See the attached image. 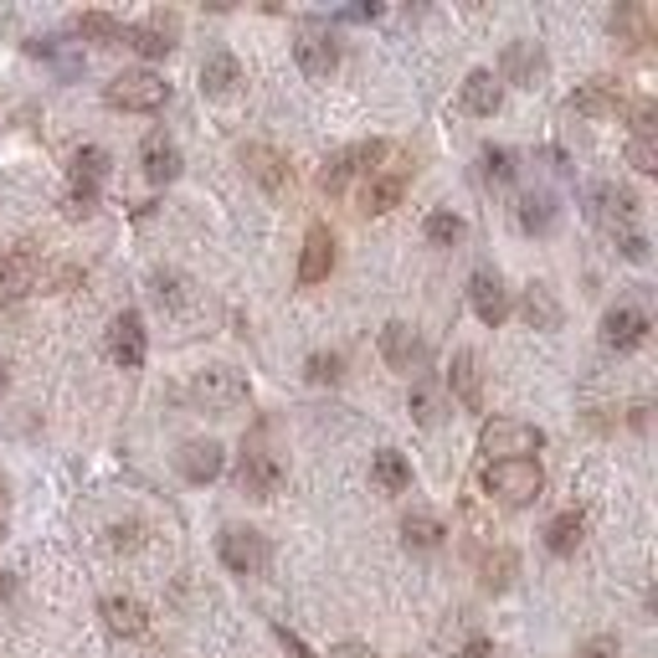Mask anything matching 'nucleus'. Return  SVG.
Returning a JSON list of instances; mask_svg holds the SVG:
<instances>
[{
    "instance_id": "f257e3e1",
    "label": "nucleus",
    "mask_w": 658,
    "mask_h": 658,
    "mask_svg": "<svg viewBox=\"0 0 658 658\" xmlns=\"http://www.w3.org/2000/svg\"><path fill=\"white\" fill-rule=\"evenodd\" d=\"M587 216L618 243V253L628 257V263H648V237L638 232V196H632L628 186L597 180V186L587 190Z\"/></svg>"
},
{
    "instance_id": "f03ea898",
    "label": "nucleus",
    "mask_w": 658,
    "mask_h": 658,
    "mask_svg": "<svg viewBox=\"0 0 658 658\" xmlns=\"http://www.w3.org/2000/svg\"><path fill=\"white\" fill-rule=\"evenodd\" d=\"M484 489L489 499H499L504 510H524L546 494V469L536 458H510V463H489L484 469Z\"/></svg>"
},
{
    "instance_id": "7ed1b4c3",
    "label": "nucleus",
    "mask_w": 658,
    "mask_h": 658,
    "mask_svg": "<svg viewBox=\"0 0 658 658\" xmlns=\"http://www.w3.org/2000/svg\"><path fill=\"white\" fill-rule=\"evenodd\" d=\"M406 186H412V165L391 149L386 160L376 165V170L361 180V212L365 216H386V212H396L402 206V196H406Z\"/></svg>"
},
{
    "instance_id": "20e7f679",
    "label": "nucleus",
    "mask_w": 658,
    "mask_h": 658,
    "mask_svg": "<svg viewBox=\"0 0 658 658\" xmlns=\"http://www.w3.org/2000/svg\"><path fill=\"white\" fill-rule=\"evenodd\" d=\"M479 448L489 453V463H510V458H536L546 448V432L530 428V422H510V416H494L479 428Z\"/></svg>"
},
{
    "instance_id": "39448f33",
    "label": "nucleus",
    "mask_w": 658,
    "mask_h": 658,
    "mask_svg": "<svg viewBox=\"0 0 658 658\" xmlns=\"http://www.w3.org/2000/svg\"><path fill=\"white\" fill-rule=\"evenodd\" d=\"M104 98H108V108H124V114H155V108L170 98V82L149 68H129L108 82Z\"/></svg>"
},
{
    "instance_id": "423d86ee",
    "label": "nucleus",
    "mask_w": 658,
    "mask_h": 658,
    "mask_svg": "<svg viewBox=\"0 0 658 658\" xmlns=\"http://www.w3.org/2000/svg\"><path fill=\"white\" fill-rule=\"evenodd\" d=\"M190 396L206 406V412H237V406L253 402V386L237 365H206L202 376L190 381Z\"/></svg>"
},
{
    "instance_id": "0eeeda50",
    "label": "nucleus",
    "mask_w": 658,
    "mask_h": 658,
    "mask_svg": "<svg viewBox=\"0 0 658 658\" xmlns=\"http://www.w3.org/2000/svg\"><path fill=\"white\" fill-rule=\"evenodd\" d=\"M216 556H222V566L237 571V577H257L273 551H268V536H257L247 524H227V530L216 536Z\"/></svg>"
},
{
    "instance_id": "6e6552de",
    "label": "nucleus",
    "mask_w": 658,
    "mask_h": 658,
    "mask_svg": "<svg viewBox=\"0 0 658 658\" xmlns=\"http://www.w3.org/2000/svg\"><path fill=\"white\" fill-rule=\"evenodd\" d=\"M386 155H391V145H386V139H365V145L340 149L335 160H330V165L320 170V186L330 190V196H340V190H345L350 180H355V175H371L381 160H386Z\"/></svg>"
},
{
    "instance_id": "1a4fd4ad",
    "label": "nucleus",
    "mask_w": 658,
    "mask_h": 658,
    "mask_svg": "<svg viewBox=\"0 0 658 658\" xmlns=\"http://www.w3.org/2000/svg\"><path fill=\"white\" fill-rule=\"evenodd\" d=\"M104 350H108V361H114V365H124V371H139V365L149 361V335H145V320H139L135 310H124L119 320L108 324Z\"/></svg>"
},
{
    "instance_id": "9d476101",
    "label": "nucleus",
    "mask_w": 658,
    "mask_h": 658,
    "mask_svg": "<svg viewBox=\"0 0 658 658\" xmlns=\"http://www.w3.org/2000/svg\"><path fill=\"white\" fill-rule=\"evenodd\" d=\"M41 278V253L31 243H16L0 253V304H16L27 298Z\"/></svg>"
},
{
    "instance_id": "9b49d317",
    "label": "nucleus",
    "mask_w": 658,
    "mask_h": 658,
    "mask_svg": "<svg viewBox=\"0 0 658 658\" xmlns=\"http://www.w3.org/2000/svg\"><path fill=\"white\" fill-rule=\"evenodd\" d=\"M237 484H243V494H253V499H273V494H278L283 463L273 458V448H263L257 438L243 448V463H237Z\"/></svg>"
},
{
    "instance_id": "f8f14e48",
    "label": "nucleus",
    "mask_w": 658,
    "mask_h": 658,
    "mask_svg": "<svg viewBox=\"0 0 658 658\" xmlns=\"http://www.w3.org/2000/svg\"><path fill=\"white\" fill-rule=\"evenodd\" d=\"M469 304L473 314H479V324H489V330H499V324L510 320V288H504V278H499V268H473L469 278Z\"/></svg>"
},
{
    "instance_id": "ddd939ff",
    "label": "nucleus",
    "mask_w": 658,
    "mask_h": 658,
    "mask_svg": "<svg viewBox=\"0 0 658 658\" xmlns=\"http://www.w3.org/2000/svg\"><path fill=\"white\" fill-rule=\"evenodd\" d=\"M175 469H180L186 484H212V479H222V469H227V453H222L216 438H190V443H180V453H175Z\"/></svg>"
},
{
    "instance_id": "4468645a",
    "label": "nucleus",
    "mask_w": 658,
    "mask_h": 658,
    "mask_svg": "<svg viewBox=\"0 0 658 658\" xmlns=\"http://www.w3.org/2000/svg\"><path fill=\"white\" fill-rule=\"evenodd\" d=\"M648 314L638 304H618V310L602 314V345L607 350H644L648 345Z\"/></svg>"
},
{
    "instance_id": "2eb2a0df",
    "label": "nucleus",
    "mask_w": 658,
    "mask_h": 658,
    "mask_svg": "<svg viewBox=\"0 0 658 658\" xmlns=\"http://www.w3.org/2000/svg\"><path fill=\"white\" fill-rule=\"evenodd\" d=\"M139 165H145L149 186H170L175 175L186 170V155H180V145H175L165 129H155V135H145V145H139Z\"/></svg>"
},
{
    "instance_id": "dca6fc26",
    "label": "nucleus",
    "mask_w": 658,
    "mask_h": 658,
    "mask_svg": "<svg viewBox=\"0 0 658 658\" xmlns=\"http://www.w3.org/2000/svg\"><path fill=\"white\" fill-rule=\"evenodd\" d=\"M330 273H335V232L324 227V222H314V227L304 232V253H298V283L314 288V283H324Z\"/></svg>"
},
{
    "instance_id": "f3484780",
    "label": "nucleus",
    "mask_w": 658,
    "mask_h": 658,
    "mask_svg": "<svg viewBox=\"0 0 658 658\" xmlns=\"http://www.w3.org/2000/svg\"><path fill=\"white\" fill-rule=\"evenodd\" d=\"M448 386H453V402H463L469 412H484V365H479V350H458L453 365H448Z\"/></svg>"
},
{
    "instance_id": "a211bd4d",
    "label": "nucleus",
    "mask_w": 658,
    "mask_h": 658,
    "mask_svg": "<svg viewBox=\"0 0 658 658\" xmlns=\"http://www.w3.org/2000/svg\"><path fill=\"white\" fill-rule=\"evenodd\" d=\"M381 355H386V365L406 371V376H412L416 365H428V345H422L416 330L412 324H402V320H391L386 330H381Z\"/></svg>"
},
{
    "instance_id": "6ab92c4d",
    "label": "nucleus",
    "mask_w": 658,
    "mask_h": 658,
    "mask_svg": "<svg viewBox=\"0 0 658 658\" xmlns=\"http://www.w3.org/2000/svg\"><path fill=\"white\" fill-rule=\"evenodd\" d=\"M294 57H298V68H304V78H330V72L340 68V47L324 37L320 27H304V31H298Z\"/></svg>"
},
{
    "instance_id": "aec40b11",
    "label": "nucleus",
    "mask_w": 658,
    "mask_h": 658,
    "mask_svg": "<svg viewBox=\"0 0 658 658\" xmlns=\"http://www.w3.org/2000/svg\"><path fill=\"white\" fill-rule=\"evenodd\" d=\"M520 314H524V324H530V330H546V335H551V330H561L566 324V310H561V298H556V288L546 278H536L530 283V288H524V298H520Z\"/></svg>"
},
{
    "instance_id": "412c9836",
    "label": "nucleus",
    "mask_w": 658,
    "mask_h": 658,
    "mask_svg": "<svg viewBox=\"0 0 658 658\" xmlns=\"http://www.w3.org/2000/svg\"><path fill=\"white\" fill-rule=\"evenodd\" d=\"M458 104H463V114H473V119H494L499 104H504V88H499V78L489 68H473L469 78H463Z\"/></svg>"
},
{
    "instance_id": "4be33fe9",
    "label": "nucleus",
    "mask_w": 658,
    "mask_h": 658,
    "mask_svg": "<svg viewBox=\"0 0 658 658\" xmlns=\"http://www.w3.org/2000/svg\"><path fill=\"white\" fill-rule=\"evenodd\" d=\"M243 165H247V175H253V180H263V186L273 190V196L294 186V165L283 160L273 145H247L243 149Z\"/></svg>"
},
{
    "instance_id": "5701e85b",
    "label": "nucleus",
    "mask_w": 658,
    "mask_h": 658,
    "mask_svg": "<svg viewBox=\"0 0 658 658\" xmlns=\"http://www.w3.org/2000/svg\"><path fill=\"white\" fill-rule=\"evenodd\" d=\"M499 72L510 82H520V88H540V78H546V52H540L536 41H510L504 57H499Z\"/></svg>"
},
{
    "instance_id": "b1692460",
    "label": "nucleus",
    "mask_w": 658,
    "mask_h": 658,
    "mask_svg": "<svg viewBox=\"0 0 658 658\" xmlns=\"http://www.w3.org/2000/svg\"><path fill=\"white\" fill-rule=\"evenodd\" d=\"M98 612H104L108 632H119V638H145V628H149V607L139 597H104Z\"/></svg>"
},
{
    "instance_id": "393cba45",
    "label": "nucleus",
    "mask_w": 658,
    "mask_h": 658,
    "mask_svg": "<svg viewBox=\"0 0 658 658\" xmlns=\"http://www.w3.org/2000/svg\"><path fill=\"white\" fill-rule=\"evenodd\" d=\"M571 108L587 114V119H607V114H618V108H622V88L612 78H591V82H581L577 94H571Z\"/></svg>"
},
{
    "instance_id": "a878e982",
    "label": "nucleus",
    "mask_w": 658,
    "mask_h": 658,
    "mask_svg": "<svg viewBox=\"0 0 658 658\" xmlns=\"http://www.w3.org/2000/svg\"><path fill=\"white\" fill-rule=\"evenodd\" d=\"M237 82H243V62L232 52H212L202 62V94L206 98H232L237 94Z\"/></svg>"
},
{
    "instance_id": "bb28decb",
    "label": "nucleus",
    "mask_w": 658,
    "mask_h": 658,
    "mask_svg": "<svg viewBox=\"0 0 658 658\" xmlns=\"http://www.w3.org/2000/svg\"><path fill=\"white\" fill-rule=\"evenodd\" d=\"M124 41H129L139 57H165L175 47V16H149V21L129 27V37Z\"/></svg>"
},
{
    "instance_id": "cd10ccee",
    "label": "nucleus",
    "mask_w": 658,
    "mask_h": 658,
    "mask_svg": "<svg viewBox=\"0 0 658 658\" xmlns=\"http://www.w3.org/2000/svg\"><path fill=\"white\" fill-rule=\"evenodd\" d=\"M371 479H376L386 494H406V489H412V463H406L396 448H381V453L371 458Z\"/></svg>"
},
{
    "instance_id": "c85d7f7f",
    "label": "nucleus",
    "mask_w": 658,
    "mask_h": 658,
    "mask_svg": "<svg viewBox=\"0 0 658 658\" xmlns=\"http://www.w3.org/2000/svg\"><path fill=\"white\" fill-rule=\"evenodd\" d=\"M402 536H406V546H416V551H438V546L448 540V524L432 510H412L402 520Z\"/></svg>"
},
{
    "instance_id": "c756f323",
    "label": "nucleus",
    "mask_w": 658,
    "mask_h": 658,
    "mask_svg": "<svg viewBox=\"0 0 658 658\" xmlns=\"http://www.w3.org/2000/svg\"><path fill=\"white\" fill-rule=\"evenodd\" d=\"M581 536H587V520H581L577 510H566V514H556V520L546 524V551L551 556H577Z\"/></svg>"
},
{
    "instance_id": "7c9ffc66",
    "label": "nucleus",
    "mask_w": 658,
    "mask_h": 658,
    "mask_svg": "<svg viewBox=\"0 0 658 658\" xmlns=\"http://www.w3.org/2000/svg\"><path fill=\"white\" fill-rule=\"evenodd\" d=\"M108 170H114V160H108L104 145H82L78 155H72V186H88L98 190L108 180Z\"/></svg>"
},
{
    "instance_id": "2f4dec72",
    "label": "nucleus",
    "mask_w": 658,
    "mask_h": 658,
    "mask_svg": "<svg viewBox=\"0 0 658 658\" xmlns=\"http://www.w3.org/2000/svg\"><path fill=\"white\" fill-rule=\"evenodd\" d=\"M556 216L561 212H556L551 196H524V202L514 206V222H520L524 237H546V232L556 227Z\"/></svg>"
},
{
    "instance_id": "473e14b6",
    "label": "nucleus",
    "mask_w": 658,
    "mask_h": 658,
    "mask_svg": "<svg viewBox=\"0 0 658 658\" xmlns=\"http://www.w3.org/2000/svg\"><path fill=\"white\" fill-rule=\"evenodd\" d=\"M78 31H82V37H94L98 47H119V41L129 37V27H124L119 16H108V11H82L78 16Z\"/></svg>"
},
{
    "instance_id": "72a5a7b5",
    "label": "nucleus",
    "mask_w": 658,
    "mask_h": 658,
    "mask_svg": "<svg viewBox=\"0 0 658 658\" xmlns=\"http://www.w3.org/2000/svg\"><path fill=\"white\" fill-rule=\"evenodd\" d=\"M514 577H520V556L510 546H499V551L484 556V591H510Z\"/></svg>"
},
{
    "instance_id": "f704fd0d",
    "label": "nucleus",
    "mask_w": 658,
    "mask_h": 658,
    "mask_svg": "<svg viewBox=\"0 0 658 658\" xmlns=\"http://www.w3.org/2000/svg\"><path fill=\"white\" fill-rule=\"evenodd\" d=\"M463 216H453V212H432L428 222H422V237H428L432 247H453V243H463Z\"/></svg>"
},
{
    "instance_id": "c9c22d12",
    "label": "nucleus",
    "mask_w": 658,
    "mask_h": 658,
    "mask_svg": "<svg viewBox=\"0 0 658 658\" xmlns=\"http://www.w3.org/2000/svg\"><path fill=\"white\" fill-rule=\"evenodd\" d=\"M412 416L422 422V428H438V416H443V396H438L432 381H416V386H412Z\"/></svg>"
},
{
    "instance_id": "e433bc0d",
    "label": "nucleus",
    "mask_w": 658,
    "mask_h": 658,
    "mask_svg": "<svg viewBox=\"0 0 658 658\" xmlns=\"http://www.w3.org/2000/svg\"><path fill=\"white\" fill-rule=\"evenodd\" d=\"M622 108H628L632 139H654V129H658V104L654 98H632V104H622Z\"/></svg>"
},
{
    "instance_id": "4c0bfd02",
    "label": "nucleus",
    "mask_w": 658,
    "mask_h": 658,
    "mask_svg": "<svg viewBox=\"0 0 658 658\" xmlns=\"http://www.w3.org/2000/svg\"><path fill=\"white\" fill-rule=\"evenodd\" d=\"M484 175H489V180H499V186H510L514 175H520V165H514L510 149H494V145H489V149H484Z\"/></svg>"
},
{
    "instance_id": "58836bf2",
    "label": "nucleus",
    "mask_w": 658,
    "mask_h": 658,
    "mask_svg": "<svg viewBox=\"0 0 658 658\" xmlns=\"http://www.w3.org/2000/svg\"><path fill=\"white\" fill-rule=\"evenodd\" d=\"M304 371H310V381L314 386H335L340 376H345V361H340V355H310V365H304Z\"/></svg>"
},
{
    "instance_id": "ea45409f",
    "label": "nucleus",
    "mask_w": 658,
    "mask_h": 658,
    "mask_svg": "<svg viewBox=\"0 0 658 658\" xmlns=\"http://www.w3.org/2000/svg\"><path fill=\"white\" fill-rule=\"evenodd\" d=\"M62 212H68V222H88V216L98 212V190L68 186V202H62Z\"/></svg>"
},
{
    "instance_id": "a19ab883",
    "label": "nucleus",
    "mask_w": 658,
    "mask_h": 658,
    "mask_svg": "<svg viewBox=\"0 0 658 658\" xmlns=\"http://www.w3.org/2000/svg\"><path fill=\"white\" fill-rule=\"evenodd\" d=\"M628 165L638 175H654L658 170V145L654 139H628Z\"/></svg>"
},
{
    "instance_id": "79ce46f5",
    "label": "nucleus",
    "mask_w": 658,
    "mask_h": 658,
    "mask_svg": "<svg viewBox=\"0 0 658 658\" xmlns=\"http://www.w3.org/2000/svg\"><path fill=\"white\" fill-rule=\"evenodd\" d=\"M577 658H622V644L612 632H597V638H587V644L577 648Z\"/></svg>"
},
{
    "instance_id": "37998d69",
    "label": "nucleus",
    "mask_w": 658,
    "mask_h": 658,
    "mask_svg": "<svg viewBox=\"0 0 658 658\" xmlns=\"http://www.w3.org/2000/svg\"><path fill=\"white\" fill-rule=\"evenodd\" d=\"M273 638H278V644L288 648V654H294V658H320L310 644H304V638H298V632H288V628H283V622H278V628H273Z\"/></svg>"
},
{
    "instance_id": "c03bdc74",
    "label": "nucleus",
    "mask_w": 658,
    "mask_h": 658,
    "mask_svg": "<svg viewBox=\"0 0 658 658\" xmlns=\"http://www.w3.org/2000/svg\"><path fill=\"white\" fill-rule=\"evenodd\" d=\"M324 658H376V654H371V648H365V644H335V648H330V654H324Z\"/></svg>"
},
{
    "instance_id": "a18cd8bd",
    "label": "nucleus",
    "mask_w": 658,
    "mask_h": 658,
    "mask_svg": "<svg viewBox=\"0 0 658 658\" xmlns=\"http://www.w3.org/2000/svg\"><path fill=\"white\" fill-rule=\"evenodd\" d=\"M381 6H355V11H345V21H376Z\"/></svg>"
},
{
    "instance_id": "49530a36",
    "label": "nucleus",
    "mask_w": 658,
    "mask_h": 658,
    "mask_svg": "<svg viewBox=\"0 0 658 658\" xmlns=\"http://www.w3.org/2000/svg\"><path fill=\"white\" fill-rule=\"evenodd\" d=\"M463 658H489V638H473V644L463 648Z\"/></svg>"
},
{
    "instance_id": "de8ad7c7",
    "label": "nucleus",
    "mask_w": 658,
    "mask_h": 658,
    "mask_svg": "<svg viewBox=\"0 0 658 658\" xmlns=\"http://www.w3.org/2000/svg\"><path fill=\"white\" fill-rule=\"evenodd\" d=\"M6 499L11 494H6V479H0V524H6Z\"/></svg>"
},
{
    "instance_id": "09e8293b",
    "label": "nucleus",
    "mask_w": 658,
    "mask_h": 658,
    "mask_svg": "<svg viewBox=\"0 0 658 658\" xmlns=\"http://www.w3.org/2000/svg\"><path fill=\"white\" fill-rule=\"evenodd\" d=\"M6 597H11V577H0V602H6Z\"/></svg>"
}]
</instances>
